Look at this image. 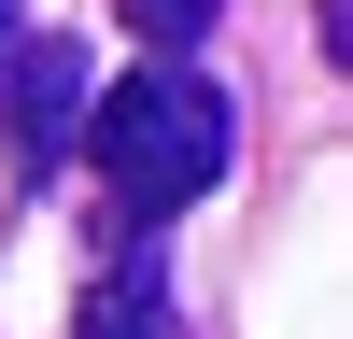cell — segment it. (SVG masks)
Segmentation results:
<instances>
[{
  "mask_svg": "<svg viewBox=\"0 0 353 339\" xmlns=\"http://www.w3.org/2000/svg\"><path fill=\"white\" fill-rule=\"evenodd\" d=\"M71 156L99 170L113 240H156L170 212H198V198L226 184V85L156 56V71H128V85L85 99V141H71Z\"/></svg>",
  "mask_w": 353,
  "mask_h": 339,
  "instance_id": "cell-1",
  "label": "cell"
},
{
  "mask_svg": "<svg viewBox=\"0 0 353 339\" xmlns=\"http://www.w3.org/2000/svg\"><path fill=\"white\" fill-rule=\"evenodd\" d=\"M0 85H14V156L57 184V170H71V141H85V99H99L85 43H14V71H0Z\"/></svg>",
  "mask_w": 353,
  "mask_h": 339,
  "instance_id": "cell-2",
  "label": "cell"
},
{
  "mask_svg": "<svg viewBox=\"0 0 353 339\" xmlns=\"http://www.w3.org/2000/svg\"><path fill=\"white\" fill-rule=\"evenodd\" d=\"M85 339H184V297H170V254H156V240H128V254L99 269Z\"/></svg>",
  "mask_w": 353,
  "mask_h": 339,
  "instance_id": "cell-3",
  "label": "cell"
},
{
  "mask_svg": "<svg viewBox=\"0 0 353 339\" xmlns=\"http://www.w3.org/2000/svg\"><path fill=\"white\" fill-rule=\"evenodd\" d=\"M226 14V0H128V28H141V43H156V56H184L198 43V28H212Z\"/></svg>",
  "mask_w": 353,
  "mask_h": 339,
  "instance_id": "cell-4",
  "label": "cell"
},
{
  "mask_svg": "<svg viewBox=\"0 0 353 339\" xmlns=\"http://www.w3.org/2000/svg\"><path fill=\"white\" fill-rule=\"evenodd\" d=\"M14 43H28V14H14V0H0V71H14Z\"/></svg>",
  "mask_w": 353,
  "mask_h": 339,
  "instance_id": "cell-5",
  "label": "cell"
}]
</instances>
